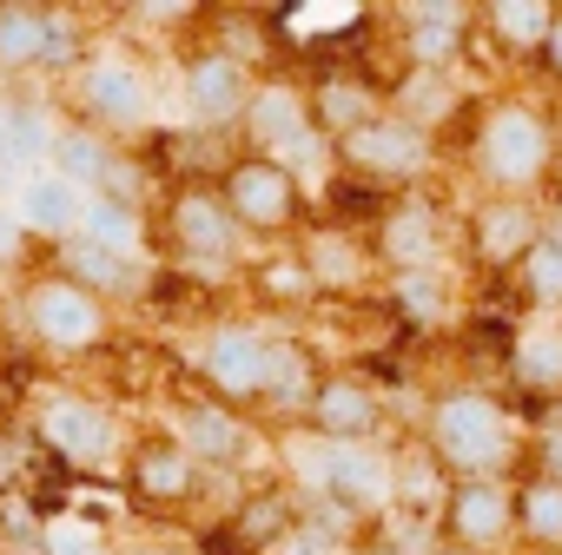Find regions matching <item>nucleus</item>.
I'll return each instance as SVG.
<instances>
[{
	"label": "nucleus",
	"instance_id": "obj_1",
	"mask_svg": "<svg viewBox=\"0 0 562 555\" xmlns=\"http://www.w3.org/2000/svg\"><path fill=\"white\" fill-rule=\"evenodd\" d=\"M424 456L450 476V483H496L529 456V437L509 410V397L483 390V384H450L424 404V430H417Z\"/></svg>",
	"mask_w": 562,
	"mask_h": 555
},
{
	"label": "nucleus",
	"instance_id": "obj_2",
	"mask_svg": "<svg viewBox=\"0 0 562 555\" xmlns=\"http://www.w3.org/2000/svg\"><path fill=\"white\" fill-rule=\"evenodd\" d=\"M555 113L536 93H490L470 113V172L496 199H542L555 172Z\"/></svg>",
	"mask_w": 562,
	"mask_h": 555
},
{
	"label": "nucleus",
	"instance_id": "obj_3",
	"mask_svg": "<svg viewBox=\"0 0 562 555\" xmlns=\"http://www.w3.org/2000/svg\"><path fill=\"white\" fill-rule=\"evenodd\" d=\"M14 318H21V338L47 358H100L120 331V312L106 298H93L87 285H74L67 271L41 264L21 278V292H14Z\"/></svg>",
	"mask_w": 562,
	"mask_h": 555
},
{
	"label": "nucleus",
	"instance_id": "obj_4",
	"mask_svg": "<svg viewBox=\"0 0 562 555\" xmlns=\"http://www.w3.org/2000/svg\"><path fill=\"white\" fill-rule=\"evenodd\" d=\"M153 238L166 245V258H172L179 271H205V278L238 271L245 251H251L245 225L232 218V205H225V192H218V179H192V172L166 185L159 218H153Z\"/></svg>",
	"mask_w": 562,
	"mask_h": 555
},
{
	"label": "nucleus",
	"instance_id": "obj_5",
	"mask_svg": "<svg viewBox=\"0 0 562 555\" xmlns=\"http://www.w3.org/2000/svg\"><path fill=\"white\" fill-rule=\"evenodd\" d=\"M67 113H74L80 126L120 139V146H133V139H146V133L159 126V80H153V67H146L139 54H126V47H93V54L74 67V80H67Z\"/></svg>",
	"mask_w": 562,
	"mask_h": 555
},
{
	"label": "nucleus",
	"instance_id": "obj_6",
	"mask_svg": "<svg viewBox=\"0 0 562 555\" xmlns=\"http://www.w3.org/2000/svg\"><path fill=\"white\" fill-rule=\"evenodd\" d=\"M271 344H278L271 318H258V312H218L192 338V384L205 397L258 417L265 410V377H271Z\"/></svg>",
	"mask_w": 562,
	"mask_h": 555
},
{
	"label": "nucleus",
	"instance_id": "obj_7",
	"mask_svg": "<svg viewBox=\"0 0 562 555\" xmlns=\"http://www.w3.org/2000/svg\"><path fill=\"white\" fill-rule=\"evenodd\" d=\"M34 437H41L47 456H60L80 476H120L126 469V450H133L126 417L106 397L74 390V384H47L34 397Z\"/></svg>",
	"mask_w": 562,
	"mask_h": 555
},
{
	"label": "nucleus",
	"instance_id": "obj_8",
	"mask_svg": "<svg viewBox=\"0 0 562 555\" xmlns=\"http://www.w3.org/2000/svg\"><path fill=\"white\" fill-rule=\"evenodd\" d=\"M331 146H338V179L378 185V192H391V199H404V192H424V179H430V172L450 159L443 133H430V126L404 120L397 106H384L371 126H358V133L331 139Z\"/></svg>",
	"mask_w": 562,
	"mask_h": 555
},
{
	"label": "nucleus",
	"instance_id": "obj_9",
	"mask_svg": "<svg viewBox=\"0 0 562 555\" xmlns=\"http://www.w3.org/2000/svg\"><path fill=\"white\" fill-rule=\"evenodd\" d=\"M87 27L74 8H47V0H0V87H34V73L74 80L87 60Z\"/></svg>",
	"mask_w": 562,
	"mask_h": 555
},
{
	"label": "nucleus",
	"instance_id": "obj_10",
	"mask_svg": "<svg viewBox=\"0 0 562 555\" xmlns=\"http://www.w3.org/2000/svg\"><path fill=\"white\" fill-rule=\"evenodd\" d=\"M212 179H218L232 218L245 225V238H258V245H292V231L312 225V192H305L285 166H278V159L232 152Z\"/></svg>",
	"mask_w": 562,
	"mask_h": 555
},
{
	"label": "nucleus",
	"instance_id": "obj_11",
	"mask_svg": "<svg viewBox=\"0 0 562 555\" xmlns=\"http://www.w3.org/2000/svg\"><path fill=\"white\" fill-rule=\"evenodd\" d=\"M166 430L186 443V456L205 476H245V469L265 463V423L232 410V404H218V397H205L199 384L166 404Z\"/></svg>",
	"mask_w": 562,
	"mask_h": 555
},
{
	"label": "nucleus",
	"instance_id": "obj_12",
	"mask_svg": "<svg viewBox=\"0 0 562 555\" xmlns=\"http://www.w3.org/2000/svg\"><path fill=\"white\" fill-rule=\"evenodd\" d=\"M172 87H179V106L199 133H238L245 106H251V87H258V67L225 47V41H205V47H186L179 67H172Z\"/></svg>",
	"mask_w": 562,
	"mask_h": 555
},
{
	"label": "nucleus",
	"instance_id": "obj_13",
	"mask_svg": "<svg viewBox=\"0 0 562 555\" xmlns=\"http://www.w3.org/2000/svg\"><path fill=\"white\" fill-rule=\"evenodd\" d=\"M457 238L463 231L450 225V212L437 205V192L384 199V212L371 218V245H378L384 278H397V271H450V245Z\"/></svg>",
	"mask_w": 562,
	"mask_h": 555
},
{
	"label": "nucleus",
	"instance_id": "obj_14",
	"mask_svg": "<svg viewBox=\"0 0 562 555\" xmlns=\"http://www.w3.org/2000/svg\"><path fill=\"white\" fill-rule=\"evenodd\" d=\"M120 483H126V496H133L139 509H153V516H179V509H192V502L205 496L212 476L186 456V443H179L172 430H133V450H126Z\"/></svg>",
	"mask_w": 562,
	"mask_h": 555
},
{
	"label": "nucleus",
	"instance_id": "obj_15",
	"mask_svg": "<svg viewBox=\"0 0 562 555\" xmlns=\"http://www.w3.org/2000/svg\"><path fill=\"white\" fill-rule=\"evenodd\" d=\"M391 41L404 73H457V60L476 41V8L470 0H411L391 14Z\"/></svg>",
	"mask_w": 562,
	"mask_h": 555
},
{
	"label": "nucleus",
	"instance_id": "obj_16",
	"mask_svg": "<svg viewBox=\"0 0 562 555\" xmlns=\"http://www.w3.org/2000/svg\"><path fill=\"white\" fill-rule=\"evenodd\" d=\"M542 245V199H496L483 192L463 218V251L490 278H516V264Z\"/></svg>",
	"mask_w": 562,
	"mask_h": 555
},
{
	"label": "nucleus",
	"instance_id": "obj_17",
	"mask_svg": "<svg viewBox=\"0 0 562 555\" xmlns=\"http://www.w3.org/2000/svg\"><path fill=\"white\" fill-rule=\"evenodd\" d=\"M437 535L476 555H503L516 542V476L496 483H450V502L437 516Z\"/></svg>",
	"mask_w": 562,
	"mask_h": 555
},
{
	"label": "nucleus",
	"instance_id": "obj_18",
	"mask_svg": "<svg viewBox=\"0 0 562 555\" xmlns=\"http://www.w3.org/2000/svg\"><path fill=\"white\" fill-rule=\"evenodd\" d=\"M384 423H391V404L364 371H325V384L305 410V430L325 443H378Z\"/></svg>",
	"mask_w": 562,
	"mask_h": 555
},
{
	"label": "nucleus",
	"instance_id": "obj_19",
	"mask_svg": "<svg viewBox=\"0 0 562 555\" xmlns=\"http://www.w3.org/2000/svg\"><path fill=\"white\" fill-rule=\"evenodd\" d=\"M299 251H305V264H312L325 298H358V292H371L378 278H384L371 225H305Z\"/></svg>",
	"mask_w": 562,
	"mask_h": 555
},
{
	"label": "nucleus",
	"instance_id": "obj_20",
	"mask_svg": "<svg viewBox=\"0 0 562 555\" xmlns=\"http://www.w3.org/2000/svg\"><path fill=\"white\" fill-rule=\"evenodd\" d=\"M325 358L312 351V338H299L292 325H278V344H271V377H265V410L258 423H278V430H305V410L325 384Z\"/></svg>",
	"mask_w": 562,
	"mask_h": 555
},
{
	"label": "nucleus",
	"instance_id": "obj_21",
	"mask_svg": "<svg viewBox=\"0 0 562 555\" xmlns=\"http://www.w3.org/2000/svg\"><path fill=\"white\" fill-rule=\"evenodd\" d=\"M8 218H14V231H21V238H41V245L54 251V245L80 238L87 192H80V185H67L54 166H41V172H27V179L8 192Z\"/></svg>",
	"mask_w": 562,
	"mask_h": 555
},
{
	"label": "nucleus",
	"instance_id": "obj_22",
	"mask_svg": "<svg viewBox=\"0 0 562 555\" xmlns=\"http://www.w3.org/2000/svg\"><path fill=\"white\" fill-rule=\"evenodd\" d=\"M54 271H67L74 285H87V292L106 298L113 312H120V305H139V298L153 292V264H146V258H120V251H106V245H93V238L54 245Z\"/></svg>",
	"mask_w": 562,
	"mask_h": 555
},
{
	"label": "nucleus",
	"instance_id": "obj_23",
	"mask_svg": "<svg viewBox=\"0 0 562 555\" xmlns=\"http://www.w3.org/2000/svg\"><path fill=\"white\" fill-rule=\"evenodd\" d=\"M391 106V80H371L358 67H325L312 73V120L325 139H345L358 126H371L378 113Z\"/></svg>",
	"mask_w": 562,
	"mask_h": 555
},
{
	"label": "nucleus",
	"instance_id": "obj_24",
	"mask_svg": "<svg viewBox=\"0 0 562 555\" xmlns=\"http://www.w3.org/2000/svg\"><path fill=\"white\" fill-rule=\"evenodd\" d=\"M509 384L522 397L562 404V318H522L509 331Z\"/></svg>",
	"mask_w": 562,
	"mask_h": 555
},
{
	"label": "nucleus",
	"instance_id": "obj_25",
	"mask_svg": "<svg viewBox=\"0 0 562 555\" xmlns=\"http://www.w3.org/2000/svg\"><path fill=\"white\" fill-rule=\"evenodd\" d=\"M555 8H562V0H483V8H476V34L490 47L529 60V54H542V41L555 27Z\"/></svg>",
	"mask_w": 562,
	"mask_h": 555
},
{
	"label": "nucleus",
	"instance_id": "obj_26",
	"mask_svg": "<svg viewBox=\"0 0 562 555\" xmlns=\"http://www.w3.org/2000/svg\"><path fill=\"white\" fill-rule=\"evenodd\" d=\"M80 238H93V245H106V251H120V258H146V264H153V212H146L139 199H106V192H93V199H87V218H80Z\"/></svg>",
	"mask_w": 562,
	"mask_h": 555
},
{
	"label": "nucleus",
	"instance_id": "obj_27",
	"mask_svg": "<svg viewBox=\"0 0 562 555\" xmlns=\"http://www.w3.org/2000/svg\"><path fill=\"white\" fill-rule=\"evenodd\" d=\"M251 292H258L265 312H312V305L325 298L299 245H271V258L251 264Z\"/></svg>",
	"mask_w": 562,
	"mask_h": 555
},
{
	"label": "nucleus",
	"instance_id": "obj_28",
	"mask_svg": "<svg viewBox=\"0 0 562 555\" xmlns=\"http://www.w3.org/2000/svg\"><path fill=\"white\" fill-rule=\"evenodd\" d=\"M516 542H529L536 555H562V483L542 469L516 476Z\"/></svg>",
	"mask_w": 562,
	"mask_h": 555
},
{
	"label": "nucleus",
	"instance_id": "obj_29",
	"mask_svg": "<svg viewBox=\"0 0 562 555\" xmlns=\"http://www.w3.org/2000/svg\"><path fill=\"white\" fill-rule=\"evenodd\" d=\"M384 298L397 325H443L457 305V285H450V271H397L384 278Z\"/></svg>",
	"mask_w": 562,
	"mask_h": 555
},
{
	"label": "nucleus",
	"instance_id": "obj_30",
	"mask_svg": "<svg viewBox=\"0 0 562 555\" xmlns=\"http://www.w3.org/2000/svg\"><path fill=\"white\" fill-rule=\"evenodd\" d=\"M391 106H397L404 120L443 133L463 100H457V80H450V73H397V80H391Z\"/></svg>",
	"mask_w": 562,
	"mask_h": 555
},
{
	"label": "nucleus",
	"instance_id": "obj_31",
	"mask_svg": "<svg viewBox=\"0 0 562 555\" xmlns=\"http://www.w3.org/2000/svg\"><path fill=\"white\" fill-rule=\"evenodd\" d=\"M516 298L536 312V318H562V245H536L522 264H516Z\"/></svg>",
	"mask_w": 562,
	"mask_h": 555
},
{
	"label": "nucleus",
	"instance_id": "obj_32",
	"mask_svg": "<svg viewBox=\"0 0 562 555\" xmlns=\"http://www.w3.org/2000/svg\"><path fill=\"white\" fill-rule=\"evenodd\" d=\"M358 548H364V535H351V529H338V522H325V516L299 509V522L278 535L265 555H358Z\"/></svg>",
	"mask_w": 562,
	"mask_h": 555
},
{
	"label": "nucleus",
	"instance_id": "obj_33",
	"mask_svg": "<svg viewBox=\"0 0 562 555\" xmlns=\"http://www.w3.org/2000/svg\"><path fill=\"white\" fill-rule=\"evenodd\" d=\"M41 555H120V535L93 516H54L41 535Z\"/></svg>",
	"mask_w": 562,
	"mask_h": 555
},
{
	"label": "nucleus",
	"instance_id": "obj_34",
	"mask_svg": "<svg viewBox=\"0 0 562 555\" xmlns=\"http://www.w3.org/2000/svg\"><path fill=\"white\" fill-rule=\"evenodd\" d=\"M27 172L14 159V87H0V192H14Z\"/></svg>",
	"mask_w": 562,
	"mask_h": 555
},
{
	"label": "nucleus",
	"instance_id": "obj_35",
	"mask_svg": "<svg viewBox=\"0 0 562 555\" xmlns=\"http://www.w3.org/2000/svg\"><path fill=\"white\" fill-rule=\"evenodd\" d=\"M529 450H536V469H542V476H555V483H562V404H555V417H549V423H542V437H536V443H529Z\"/></svg>",
	"mask_w": 562,
	"mask_h": 555
},
{
	"label": "nucleus",
	"instance_id": "obj_36",
	"mask_svg": "<svg viewBox=\"0 0 562 555\" xmlns=\"http://www.w3.org/2000/svg\"><path fill=\"white\" fill-rule=\"evenodd\" d=\"M120 555H205V548H192L179 535H133V542H120Z\"/></svg>",
	"mask_w": 562,
	"mask_h": 555
},
{
	"label": "nucleus",
	"instance_id": "obj_37",
	"mask_svg": "<svg viewBox=\"0 0 562 555\" xmlns=\"http://www.w3.org/2000/svg\"><path fill=\"white\" fill-rule=\"evenodd\" d=\"M536 60H542V80H549V87H562V8H555V27H549V41H542V54H536Z\"/></svg>",
	"mask_w": 562,
	"mask_h": 555
},
{
	"label": "nucleus",
	"instance_id": "obj_38",
	"mask_svg": "<svg viewBox=\"0 0 562 555\" xmlns=\"http://www.w3.org/2000/svg\"><path fill=\"white\" fill-rule=\"evenodd\" d=\"M542 238H549V245H562V192H555V199H542Z\"/></svg>",
	"mask_w": 562,
	"mask_h": 555
},
{
	"label": "nucleus",
	"instance_id": "obj_39",
	"mask_svg": "<svg viewBox=\"0 0 562 555\" xmlns=\"http://www.w3.org/2000/svg\"><path fill=\"white\" fill-rule=\"evenodd\" d=\"M14 238H21V231H14V218H8V205H0V264H8V251H14Z\"/></svg>",
	"mask_w": 562,
	"mask_h": 555
},
{
	"label": "nucleus",
	"instance_id": "obj_40",
	"mask_svg": "<svg viewBox=\"0 0 562 555\" xmlns=\"http://www.w3.org/2000/svg\"><path fill=\"white\" fill-rule=\"evenodd\" d=\"M424 555H476V548H457V542H443V535H437V542H430Z\"/></svg>",
	"mask_w": 562,
	"mask_h": 555
}]
</instances>
